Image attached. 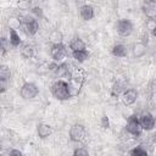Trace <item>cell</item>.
Wrapping results in <instances>:
<instances>
[{"label":"cell","instance_id":"cell-15","mask_svg":"<svg viewBox=\"0 0 156 156\" xmlns=\"http://www.w3.org/2000/svg\"><path fill=\"white\" fill-rule=\"evenodd\" d=\"M132 52H133V56H134V57L140 58V57H143V56L145 55V52H146V45L143 44L141 41L134 43V44H133Z\"/></svg>","mask_w":156,"mask_h":156},{"label":"cell","instance_id":"cell-30","mask_svg":"<svg viewBox=\"0 0 156 156\" xmlns=\"http://www.w3.org/2000/svg\"><path fill=\"white\" fill-rule=\"evenodd\" d=\"M151 140H152V143H156V130H155V133L152 134V138H151Z\"/></svg>","mask_w":156,"mask_h":156},{"label":"cell","instance_id":"cell-27","mask_svg":"<svg viewBox=\"0 0 156 156\" xmlns=\"http://www.w3.org/2000/svg\"><path fill=\"white\" fill-rule=\"evenodd\" d=\"M1 50H2V54H5L7 50V39L5 37L1 38Z\"/></svg>","mask_w":156,"mask_h":156},{"label":"cell","instance_id":"cell-31","mask_svg":"<svg viewBox=\"0 0 156 156\" xmlns=\"http://www.w3.org/2000/svg\"><path fill=\"white\" fill-rule=\"evenodd\" d=\"M152 34H154V37L156 38V26H155V27L152 28Z\"/></svg>","mask_w":156,"mask_h":156},{"label":"cell","instance_id":"cell-12","mask_svg":"<svg viewBox=\"0 0 156 156\" xmlns=\"http://www.w3.org/2000/svg\"><path fill=\"white\" fill-rule=\"evenodd\" d=\"M147 99L151 107L156 108V79L151 80L147 88Z\"/></svg>","mask_w":156,"mask_h":156},{"label":"cell","instance_id":"cell-25","mask_svg":"<svg viewBox=\"0 0 156 156\" xmlns=\"http://www.w3.org/2000/svg\"><path fill=\"white\" fill-rule=\"evenodd\" d=\"M100 127L102 129H108L110 128V119L106 115H102V117L100 119Z\"/></svg>","mask_w":156,"mask_h":156},{"label":"cell","instance_id":"cell-3","mask_svg":"<svg viewBox=\"0 0 156 156\" xmlns=\"http://www.w3.org/2000/svg\"><path fill=\"white\" fill-rule=\"evenodd\" d=\"M20 94H21V96H22L23 99H26V100H32V99H34V98L38 96V94H39V88H38V85H37L35 83H33V82H26V83L22 84V87H21V89H20Z\"/></svg>","mask_w":156,"mask_h":156},{"label":"cell","instance_id":"cell-29","mask_svg":"<svg viewBox=\"0 0 156 156\" xmlns=\"http://www.w3.org/2000/svg\"><path fill=\"white\" fill-rule=\"evenodd\" d=\"M143 44H147V41H149V34H147V32H144L143 33V35H141V40H140Z\"/></svg>","mask_w":156,"mask_h":156},{"label":"cell","instance_id":"cell-26","mask_svg":"<svg viewBox=\"0 0 156 156\" xmlns=\"http://www.w3.org/2000/svg\"><path fill=\"white\" fill-rule=\"evenodd\" d=\"M32 13L34 15V17H35L37 20L43 17V10H41L40 7H33V9H32Z\"/></svg>","mask_w":156,"mask_h":156},{"label":"cell","instance_id":"cell-18","mask_svg":"<svg viewBox=\"0 0 156 156\" xmlns=\"http://www.w3.org/2000/svg\"><path fill=\"white\" fill-rule=\"evenodd\" d=\"M9 43H10V45L11 46H13V48H17V46H20L21 45V38H20V35H18V33H17V30L16 29H10V37H9Z\"/></svg>","mask_w":156,"mask_h":156},{"label":"cell","instance_id":"cell-7","mask_svg":"<svg viewBox=\"0 0 156 156\" xmlns=\"http://www.w3.org/2000/svg\"><path fill=\"white\" fill-rule=\"evenodd\" d=\"M133 29H134L133 23H132L129 20H127V18H122V20H119V21L116 23V30H117V33H118L119 35H122V37H128V35H130L132 32H133Z\"/></svg>","mask_w":156,"mask_h":156},{"label":"cell","instance_id":"cell-23","mask_svg":"<svg viewBox=\"0 0 156 156\" xmlns=\"http://www.w3.org/2000/svg\"><path fill=\"white\" fill-rule=\"evenodd\" d=\"M130 156H149L146 149H144L143 146H136L132 150Z\"/></svg>","mask_w":156,"mask_h":156},{"label":"cell","instance_id":"cell-19","mask_svg":"<svg viewBox=\"0 0 156 156\" xmlns=\"http://www.w3.org/2000/svg\"><path fill=\"white\" fill-rule=\"evenodd\" d=\"M89 51L87 50V49H84V50H79V51H73L72 52V57L77 61V62H84L85 60H88V57H89Z\"/></svg>","mask_w":156,"mask_h":156},{"label":"cell","instance_id":"cell-5","mask_svg":"<svg viewBox=\"0 0 156 156\" xmlns=\"http://www.w3.org/2000/svg\"><path fill=\"white\" fill-rule=\"evenodd\" d=\"M68 54V50L66 48V45L63 43L60 44H52L50 48V56L52 57V60L55 62H60L62 61Z\"/></svg>","mask_w":156,"mask_h":156},{"label":"cell","instance_id":"cell-14","mask_svg":"<svg viewBox=\"0 0 156 156\" xmlns=\"http://www.w3.org/2000/svg\"><path fill=\"white\" fill-rule=\"evenodd\" d=\"M126 90H127V83L122 79H118L117 82L113 83L111 94H112V96H118V95H122Z\"/></svg>","mask_w":156,"mask_h":156},{"label":"cell","instance_id":"cell-2","mask_svg":"<svg viewBox=\"0 0 156 156\" xmlns=\"http://www.w3.org/2000/svg\"><path fill=\"white\" fill-rule=\"evenodd\" d=\"M21 28L27 35L32 37L35 35L37 32L39 30V22L34 16L26 15L21 18Z\"/></svg>","mask_w":156,"mask_h":156},{"label":"cell","instance_id":"cell-20","mask_svg":"<svg viewBox=\"0 0 156 156\" xmlns=\"http://www.w3.org/2000/svg\"><path fill=\"white\" fill-rule=\"evenodd\" d=\"M21 55H22V57H24V58H32V57L34 56V48H33L30 44H24V45H22Z\"/></svg>","mask_w":156,"mask_h":156},{"label":"cell","instance_id":"cell-17","mask_svg":"<svg viewBox=\"0 0 156 156\" xmlns=\"http://www.w3.org/2000/svg\"><path fill=\"white\" fill-rule=\"evenodd\" d=\"M69 49L71 51H79V50H84L85 49V43L79 38V37H74L71 43H69Z\"/></svg>","mask_w":156,"mask_h":156},{"label":"cell","instance_id":"cell-4","mask_svg":"<svg viewBox=\"0 0 156 156\" xmlns=\"http://www.w3.org/2000/svg\"><path fill=\"white\" fill-rule=\"evenodd\" d=\"M126 129L130 135L134 136H140L143 133V128L139 121V117L136 115H130L127 119V124H126Z\"/></svg>","mask_w":156,"mask_h":156},{"label":"cell","instance_id":"cell-1","mask_svg":"<svg viewBox=\"0 0 156 156\" xmlns=\"http://www.w3.org/2000/svg\"><path fill=\"white\" fill-rule=\"evenodd\" d=\"M50 90H51L52 96H54L56 100L65 101V100H68V99L72 98V93H71V89H69V84H68V82L65 80V79H58V80H56L55 83H52Z\"/></svg>","mask_w":156,"mask_h":156},{"label":"cell","instance_id":"cell-6","mask_svg":"<svg viewBox=\"0 0 156 156\" xmlns=\"http://www.w3.org/2000/svg\"><path fill=\"white\" fill-rule=\"evenodd\" d=\"M85 135H87V132H85V128L83 124L80 123H74L71 129H69V139L74 143H80L85 139Z\"/></svg>","mask_w":156,"mask_h":156},{"label":"cell","instance_id":"cell-8","mask_svg":"<svg viewBox=\"0 0 156 156\" xmlns=\"http://www.w3.org/2000/svg\"><path fill=\"white\" fill-rule=\"evenodd\" d=\"M139 121H140L143 130H151V129H154V127L156 124V119H155V117L151 112L141 113L140 117H139Z\"/></svg>","mask_w":156,"mask_h":156},{"label":"cell","instance_id":"cell-28","mask_svg":"<svg viewBox=\"0 0 156 156\" xmlns=\"http://www.w3.org/2000/svg\"><path fill=\"white\" fill-rule=\"evenodd\" d=\"M9 156H23V154H22L20 150H17V149H12V150L9 152Z\"/></svg>","mask_w":156,"mask_h":156},{"label":"cell","instance_id":"cell-16","mask_svg":"<svg viewBox=\"0 0 156 156\" xmlns=\"http://www.w3.org/2000/svg\"><path fill=\"white\" fill-rule=\"evenodd\" d=\"M112 55L115 57H126L128 55V49L124 44H116L112 48Z\"/></svg>","mask_w":156,"mask_h":156},{"label":"cell","instance_id":"cell-24","mask_svg":"<svg viewBox=\"0 0 156 156\" xmlns=\"http://www.w3.org/2000/svg\"><path fill=\"white\" fill-rule=\"evenodd\" d=\"M72 156H89V152L85 147H77V149H74Z\"/></svg>","mask_w":156,"mask_h":156},{"label":"cell","instance_id":"cell-9","mask_svg":"<svg viewBox=\"0 0 156 156\" xmlns=\"http://www.w3.org/2000/svg\"><path fill=\"white\" fill-rule=\"evenodd\" d=\"M136 99H138V91H136L135 89H133V88L127 89V90L121 95V100H122L123 105H126V106L133 105V104L136 101Z\"/></svg>","mask_w":156,"mask_h":156},{"label":"cell","instance_id":"cell-13","mask_svg":"<svg viewBox=\"0 0 156 156\" xmlns=\"http://www.w3.org/2000/svg\"><path fill=\"white\" fill-rule=\"evenodd\" d=\"M79 15H80V17H82L83 21H90L94 17V7L91 5L85 4V5L80 6Z\"/></svg>","mask_w":156,"mask_h":156},{"label":"cell","instance_id":"cell-10","mask_svg":"<svg viewBox=\"0 0 156 156\" xmlns=\"http://www.w3.org/2000/svg\"><path fill=\"white\" fill-rule=\"evenodd\" d=\"M143 12L146 17L156 20V1H145L143 4Z\"/></svg>","mask_w":156,"mask_h":156},{"label":"cell","instance_id":"cell-11","mask_svg":"<svg viewBox=\"0 0 156 156\" xmlns=\"http://www.w3.org/2000/svg\"><path fill=\"white\" fill-rule=\"evenodd\" d=\"M37 134L40 139H46L52 134V127L46 123H39L37 126Z\"/></svg>","mask_w":156,"mask_h":156},{"label":"cell","instance_id":"cell-22","mask_svg":"<svg viewBox=\"0 0 156 156\" xmlns=\"http://www.w3.org/2000/svg\"><path fill=\"white\" fill-rule=\"evenodd\" d=\"M49 38H50V40H51L52 44H60V43H62V38H63V37H62V33H61L60 30L55 29V30H52V32L50 33Z\"/></svg>","mask_w":156,"mask_h":156},{"label":"cell","instance_id":"cell-21","mask_svg":"<svg viewBox=\"0 0 156 156\" xmlns=\"http://www.w3.org/2000/svg\"><path fill=\"white\" fill-rule=\"evenodd\" d=\"M11 77V71L6 65H1L0 66V82H7L10 80Z\"/></svg>","mask_w":156,"mask_h":156}]
</instances>
